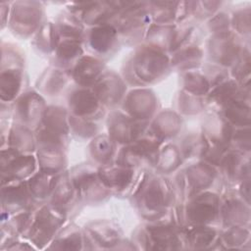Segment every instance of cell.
Segmentation results:
<instances>
[{"label":"cell","mask_w":251,"mask_h":251,"mask_svg":"<svg viewBox=\"0 0 251 251\" xmlns=\"http://www.w3.org/2000/svg\"><path fill=\"white\" fill-rule=\"evenodd\" d=\"M54 25L60 38L76 39L82 41L85 32L84 25L70 11L67 10L60 13L55 20Z\"/></svg>","instance_id":"obj_38"},{"label":"cell","mask_w":251,"mask_h":251,"mask_svg":"<svg viewBox=\"0 0 251 251\" xmlns=\"http://www.w3.org/2000/svg\"><path fill=\"white\" fill-rule=\"evenodd\" d=\"M59 39L60 37L56 31L54 23L47 22L42 24L36 31L32 45L34 49L42 55H53Z\"/></svg>","instance_id":"obj_41"},{"label":"cell","mask_w":251,"mask_h":251,"mask_svg":"<svg viewBox=\"0 0 251 251\" xmlns=\"http://www.w3.org/2000/svg\"><path fill=\"white\" fill-rule=\"evenodd\" d=\"M78 199L70 174L63 171L52 177L50 203L67 212L75 199Z\"/></svg>","instance_id":"obj_28"},{"label":"cell","mask_w":251,"mask_h":251,"mask_svg":"<svg viewBox=\"0 0 251 251\" xmlns=\"http://www.w3.org/2000/svg\"><path fill=\"white\" fill-rule=\"evenodd\" d=\"M182 241L192 249H205L217 239V230L210 225L185 224L180 227Z\"/></svg>","instance_id":"obj_30"},{"label":"cell","mask_w":251,"mask_h":251,"mask_svg":"<svg viewBox=\"0 0 251 251\" xmlns=\"http://www.w3.org/2000/svg\"><path fill=\"white\" fill-rule=\"evenodd\" d=\"M110 24L116 28L120 40L128 45L139 43L152 24L148 2L123 1Z\"/></svg>","instance_id":"obj_3"},{"label":"cell","mask_w":251,"mask_h":251,"mask_svg":"<svg viewBox=\"0 0 251 251\" xmlns=\"http://www.w3.org/2000/svg\"><path fill=\"white\" fill-rule=\"evenodd\" d=\"M220 220L226 226H246L250 220L249 203L238 191L228 190L220 197Z\"/></svg>","instance_id":"obj_20"},{"label":"cell","mask_w":251,"mask_h":251,"mask_svg":"<svg viewBox=\"0 0 251 251\" xmlns=\"http://www.w3.org/2000/svg\"><path fill=\"white\" fill-rule=\"evenodd\" d=\"M105 72L103 60L91 55H83L69 71L71 78L78 86L91 87Z\"/></svg>","instance_id":"obj_26"},{"label":"cell","mask_w":251,"mask_h":251,"mask_svg":"<svg viewBox=\"0 0 251 251\" xmlns=\"http://www.w3.org/2000/svg\"><path fill=\"white\" fill-rule=\"evenodd\" d=\"M235 127L220 113L213 112L205 117L202 125V134L214 146L228 150Z\"/></svg>","instance_id":"obj_21"},{"label":"cell","mask_w":251,"mask_h":251,"mask_svg":"<svg viewBox=\"0 0 251 251\" xmlns=\"http://www.w3.org/2000/svg\"><path fill=\"white\" fill-rule=\"evenodd\" d=\"M43 7L37 1H17L11 6L8 25L11 31L22 38H27L41 26Z\"/></svg>","instance_id":"obj_9"},{"label":"cell","mask_w":251,"mask_h":251,"mask_svg":"<svg viewBox=\"0 0 251 251\" xmlns=\"http://www.w3.org/2000/svg\"><path fill=\"white\" fill-rule=\"evenodd\" d=\"M176 200L174 185L169 179L144 174L132 190V202L138 213L148 221L166 216L168 207Z\"/></svg>","instance_id":"obj_1"},{"label":"cell","mask_w":251,"mask_h":251,"mask_svg":"<svg viewBox=\"0 0 251 251\" xmlns=\"http://www.w3.org/2000/svg\"><path fill=\"white\" fill-rule=\"evenodd\" d=\"M217 176L216 168L201 161L188 166L176 176V186L181 197H188L207 190Z\"/></svg>","instance_id":"obj_10"},{"label":"cell","mask_w":251,"mask_h":251,"mask_svg":"<svg viewBox=\"0 0 251 251\" xmlns=\"http://www.w3.org/2000/svg\"><path fill=\"white\" fill-rule=\"evenodd\" d=\"M157 97L148 88H135L125 95L123 111L137 121H148L157 110Z\"/></svg>","instance_id":"obj_19"},{"label":"cell","mask_w":251,"mask_h":251,"mask_svg":"<svg viewBox=\"0 0 251 251\" xmlns=\"http://www.w3.org/2000/svg\"><path fill=\"white\" fill-rule=\"evenodd\" d=\"M46 107L45 100L38 92L27 90L16 98L12 113L16 124L36 129L41 125Z\"/></svg>","instance_id":"obj_13"},{"label":"cell","mask_w":251,"mask_h":251,"mask_svg":"<svg viewBox=\"0 0 251 251\" xmlns=\"http://www.w3.org/2000/svg\"><path fill=\"white\" fill-rule=\"evenodd\" d=\"M40 126L50 133L67 139L71 131L68 111L60 106H47Z\"/></svg>","instance_id":"obj_33"},{"label":"cell","mask_w":251,"mask_h":251,"mask_svg":"<svg viewBox=\"0 0 251 251\" xmlns=\"http://www.w3.org/2000/svg\"><path fill=\"white\" fill-rule=\"evenodd\" d=\"M7 146L21 153L31 154L36 149L35 135L30 128L15 124L7 131Z\"/></svg>","instance_id":"obj_36"},{"label":"cell","mask_w":251,"mask_h":251,"mask_svg":"<svg viewBox=\"0 0 251 251\" xmlns=\"http://www.w3.org/2000/svg\"><path fill=\"white\" fill-rule=\"evenodd\" d=\"M120 37L111 24L90 26L85 29L82 45L91 56L99 59L114 55L120 46Z\"/></svg>","instance_id":"obj_11"},{"label":"cell","mask_w":251,"mask_h":251,"mask_svg":"<svg viewBox=\"0 0 251 251\" xmlns=\"http://www.w3.org/2000/svg\"><path fill=\"white\" fill-rule=\"evenodd\" d=\"M203 75L207 78L211 88L215 87L216 85L222 83L226 79H227L228 73L226 68L219 66V65H207L204 68Z\"/></svg>","instance_id":"obj_55"},{"label":"cell","mask_w":251,"mask_h":251,"mask_svg":"<svg viewBox=\"0 0 251 251\" xmlns=\"http://www.w3.org/2000/svg\"><path fill=\"white\" fill-rule=\"evenodd\" d=\"M85 241L84 233L75 224H70L61 228L52 240L49 249L79 250Z\"/></svg>","instance_id":"obj_37"},{"label":"cell","mask_w":251,"mask_h":251,"mask_svg":"<svg viewBox=\"0 0 251 251\" xmlns=\"http://www.w3.org/2000/svg\"><path fill=\"white\" fill-rule=\"evenodd\" d=\"M69 125L71 131L80 139L93 138L98 134L99 126L94 121L79 118L70 114Z\"/></svg>","instance_id":"obj_47"},{"label":"cell","mask_w":251,"mask_h":251,"mask_svg":"<svg viewBox=\"0 0 251 251\" xmlns=\"http://www.w3.org/2000/svg\"><path fill=\"white\" fill-rule=\"evenodd\" d=\"M33 214L34 213H32L31 210L22 211L14 214V216L6 222L7 228L5 229L4 227H2V230L7 232V234L12 237L22 234L25 231L26 232L32 223Z\"/></svg>","instance_id":"obj_48"},{"label":"cell","mask_w":251,"mask_h":251,"mask_svg":"<svg viewBox=\"0 0 251 251\" xmlns=\"http://www.w3.org/2000/svg\"><path fill=\"white\" fill-rule=\"evenodd\" d=\"M135 170L118 163H108L98 168V176L104 185L116 193H125L130 190L134 182Z\"/></svg>","instance_id":"obj_23"},{"label":"cell","mask_w":251,"mask_h":251,"mask_svg":"<svg viewBox=\"0 0 251 251\" xmlns=\"http://www.w3.org/2000/svg\"><path fill=\"white\" fill-rule=\"evenodd\" d=\"M177 217L180 226V219L185 224L212 225L220 220V196L208 190L197 193L188 198L185 206L180 207Z\"/></svg>","instance_id":"obj_8"},{"label":"cell","mask_w":251,"mask_h":251,"mask_svg":"<svg viewBox=\"0 0 251 251\" xmlns=\"http://www.w3.org/2000/svg\"><path fill=\"white\" fill-rule=\"evenodd\" d=\"M24 59L17 49L10 44H2V60L0 74V96L2 102L15 100L23 84Z\"/></svg>","instance_id":"obj_7"},{"label":"cell","mask_w":251,"mask_h":251,"mask_svg":"<svg viewBox=\"0 0 251 251\" xmlns=\"http://www.w3.org/2000/svg\"><path fill=\"white\" fill-rule=\"evenodd\" d=\"M177 108L182 114L194 115L203 110L204 103L201 97L190 94L184 90H180L178 93Z\"/></svg>","instance_id":"obj_51"},{"label":"cell","mask_w":251,"mask_h":251,"mask_svg":"<svg viewBox=\"0 0 251 251\" xmlns=\"http://www.w3.org/2000/svg\"><path fill=\"white\" fill-rule=\"evenodd\" d=\"M10 244H11V245H8V246H7L8 249H18L19 247H18L17 245H18V244H21V242L12 241ZM20 249H32V247H31V246H28L27 243H25V244L23 243L22 246H20Z\"/></svg>","instance_id":"obj_58"},{"label":"cell","mask_w":251,"mask_h":251,"mask_svg":"<svg viewBox=\"0 0 251 251\" xmlns=\"http://www.w3.org/2000/svg\"><path fill=\"white\" fill-rule=\"evenodd\" d=\"M249 228L245 226H228L220 238L221 244L225 248H236L244 244L249 239Z\"/></svg>","instance_id":"obj_49"},{"label":"cell","mask_w":251,"mask_h":251,"mask_svg":"<svg viewBox=\"0 0 251 251\" xmlns=\"http://www.w3.org/2000/svg\"><path fill=\"white\" fill-rule=\"evenodd\" d=\"M219 168L223 178L227 183H239L243 179L250 177L249 153L228 149L225 153Z\"/></svg>","instance_id":"obj_24"},{"label":"cell","mask_w":251,"mask_h":251,"mask_svg":"<svg viewBox=\"0 0 251 251\" xmlns=\"http://www.w3.org/2000/svg\"><path fill=\"white\" fill-rule=\"evenodd\" d=\"M36 158L7 147L1 150V184L13 180H25L36 170Z\"/></svg>","instance_id":"obj_12"},{"label":"cell","mask_w":251,"mask_h":251,"mask_svg":"<svg viewBox=\"0 0 251 251\" xmlns=\"http://www.w3.org/2000/svg\"><path fill=\"white\" fill-rule=\"evenodd\" d=\"M250 71H251V58H250V50L248 46H244L240 55L231 66V75L233 79L238 81L239 83L250 79Z\"/></svg>","instance_id":"obj_50"},{"label":"cell","mask_w":251,"mask_h":251,"mask_svg":"<svg viewBox=\"0 0 251 251\" xmlns=\"http://www.w3.org/2000/svg\"><path fill=\"white\" fill-rule=\"evenodd\" d=\"M208 145L209 142L202 133L190 134L183 139L179 151L182 159H201Z\"/></svg>","instance_id":"obj_46"},{"label":"cell","mask_w":251,"mask_h":251,"mask_svg":"<svg viewBox=\"0 0 251 251\" xmlns=\"http://www.w3.org/2000/svg\"><path fill=\"white\" fill-rule=\"evenodd\" d=\"M244 45L238 34L228 30L223 33L212 34L207 42L210 59L224 68L231 67L240 55Z\"/></svg>","instance_id":"obj_15"},{"label":"cell","mask_w":251,"mask_h":251,"mask_svg":"<svg viewBox=\"0 0 251 251\" xmlns=\"http://www.w3.org/2000/svg\"><path fill=\"white\" fill-rule=\"evenodd\" d=\"M203 51L200 47L193 44H184L176 49L170 58L171 68L183 73L194 71L201 65Z\"/></svg>","instance_id":"obj_34"},{"label":"cell","mask_w":251,"mask_h":251,"mask_svg":"<svg viewBox=\"0 0 251 251\" xmlns=\"http://www.w3.org/2000/svg\"><path fill=\"white\" fill-rule=\"evenodd\" d=\"M137 239L142 243L144 249L173 250L181 248L182 237L180 226L176 221H165L159 219L151 221L138 231Z\"/></svg>","instance_id":"obj_4"},{"label":"cell","mask_w":251,"mask_h":251,"mask_svg":"<svg viewBox=\"0 0 251 251\" xmlns=\"http://www.w3.org/2000/svg\"><path fill=\"white\" fill-rule=\"evenodd\" d=\"M10 4L12 3H7V2H1L0 4V8H1V23H2V27H4V25L6 24H8L9 21V17H10V12H11V7Z\"/></svg>","instance_id":"obj_57"},{"label":"cell","mask_w":251,"mask_h":251,"mask_svg":"<svg viewBox=\"0 0 251 251\" xmlns=\"http://www.w3.org/2000/svg\"><path fill=\"white\" fill-rule=\"evenodd\" d=\"M208 28L213 34L230 30V17L225 12L216 13L210 18L208 22Z\"/></svg>","instance_id":"obj_56"},{"label":"cell","mask_w":251,"mask_h":251,"mask_svg":"<svg viewBox=\"0 0 251 251\" xmlns=\"http://www.w3.org/2000/svg\"><path fill=\"white\" fill-rule=\"evenodd\" d=\"M77 198L88 204L106 200L111 191L104 185L98 176V168L91 164L76 165L69 172Z\"/></svg>","instance_id":"obj_6"},{"label":"cell","mask_w":251,"mask_h":251,"mask_svg":"<svg viewBox=\"0 0 251 251\" xmlns=\"http://www.w3.org/2000/svg\"><path fill=\"white\" fill-rule=\"evenodd\" d=\"M179 148L173 144H167L159 151L155 167L162 174H169L176 171L182 162Z\"/></svg>","instance_id":"obj_43"},{"label":"cell","mask_w":251,"mask_h":251,"mask_svg":"<svg viewBox=\"0 0 251 251\" xmlns=\"http://www.w3.org/2000/svg\"><path fill=\"white\" fill-rule=\"evenodd\" d=\"M182 90L201 97L210 92L211 86L205 75L196 71L184 72L181 75Z\"/></svg>","instance_id":"obj_44"},{"label":"cell","mask_w":251,"mask_h":251,"mask_svg":"<svg viewBox=\"0 0 251 251\" xmlns=\"http://www.w3.org/2000/svg\"><path fill=\"white\" fill-rule=\"evenodd\" d=\"M116 144L108 134H97L88 145L89 154L99 165L108 164L116 155Z\"/></svg>","instance_id":"obj_40"},{"label":"cell","mask_w":251,"mask_h":251,"mask_svg":"<svg viewBox=\"0 0 251 251\" xmlns=\"http://www.w3.org/2000/svg\"><path fill=\"white\" fill-rule=\"evenodd\" d=\"M70 113L74 116L95 121L104 116V106L91 87L77 86L68 95Z\"/></svg>","instance_id":"obj_17"},{"label":"cell","mask_w":251,"mask_h":251,"mask_svg":"<svg viewBox=\"0 0 251 251\" xmlns=\"http://www.w3.org/2000/svg\"><path fill=\"white\" fill-rule=\"evenodd\" d=\"M250 7H243L233 12L230 18V26L233 27L236 34L249 35L250 33Z\"/></svg>","instance_id":"obj_52"},{"label":"cell","mask_w":251,"mask_h":251,"mask_svg":"<svg viewBox=\"0 0 251 251\" xmlns=\"http://www.w3.org/2000/svg\"><path fill=\"white\" fill-rule=\"evenodd\" d=\"M220 113L235 127L249 126L251 123L250 100L244 98H237L225 107L222 108Z\"/></svg>","instance_id":"obj_39"},{"label":"cell","mask_w":251,"mask_h":251,"mask_svg":"<svg viewBox=\"0 0 251 251\" xmlns=\"http://www.w3.org/2000/svg\"><path fill=\"white\" fill-rule=\"evenodd\" d=\"M34 201L26 180H13L2 184V212L6 213L8 216L9 214L32 210Z\"/></svg>","instance_id":"obj_18"},{"label":"cell","mask_w":251,"mask_h":251,"mask_svg":"<svg viewBox=\"0 0 251 251\" xmlns=\"http://www.w3.org/2000/svg\"><path fill=\"white\" fill-rule=\"evenodd\" d=\"M237 98L250 100V79L240 83L233 78L226 79L210 90L207 102L222 110L227 103Z\"/></svg>","instance_id":"obj_25"},{"label":"cell","mask_w":251,"mask_h":251,"mask_svg":"<svg viewBox=\"0 0 251 251\" xmlns=\"http://www.w3.org/2000/svg\"><path fill=\"white\" fill-rule=\"evenodd\" d=\"M166 52L142 44L137 47L125 65L126 80L137 86H145L163 79L171 70Z\"/></svg>","instance_id":"obj_2"},{"label":"cell","mask_w":251,"mask_h":251,"mask_svg":"<svg viewBox=\"0 0 251 251\" xmlns=\"http://www.w3.org/2000/svg\"><path fill=\"white\" fill-rule=\"evenodd\" d=\"M176 24H154L152 23L145 34L144 43L158 50L171 51L174 41Z\"/></svg>","instance_id":"obj_35"},{"label":"cell","mask_w":251,"mask_h":251,"mask_svg":"<svg viewBox=\"0 0 251 251\" xmlns=\"http://www.w3.org/2000/svg\"><path fill=\"white\" fill-rule=\"evenodd\" d=\"M181 128V119L172 111L165 110L160 112L154 120L149 123V131L160 141H165L176 136Z\"/></svg>","instance_id":"obj_31"},{"label":"cell","mask_w":251,"mask_h":251,"mask_svg":"<svg viewBox=\"0 0 251 251\" xmlns=\"http://www.w3.org/2000/svg\"><path fill=\"white\" fill-rule=\"evenodd\" d=\"M67 10L89 26L110 24L119 11L118 1L71 2Z\"/></svg>","instance_id":"obj_16"},{"label":"cell","mask_w":251,"mask_h":251,"mask_svg":"<svg viewBox=\"0 0 251 251\" xmlns=\"http://www.w3.org/2000/svg\"><path fill=\"white\" fill-rule=\"evenodd\" d=\"M85 237L104 248H114L121 243V228L108 220H99L85 226Z\"/></svg>","instance_id":"obj_27"},{"label":"cell","mask_w":251,"mask_h":251,"mask_svg":"<svg viewBox=\"0 0 251 251\" xmlns=\"http://www.w3.org/2000/svg\"><path fill=\"white\" fill-rule=\"evenodd\" d=\"M66 211L51 203L42 205L33 214V220L26 231V236L38 248L44 247L53 240L61 229L66 220Z\"/></svg>","instance_id":"obj_5"},{"label":"cell","mask_w":251,"mask_h":251,"mask_svg":"<svg viewBox=\"0 0 251 251\" xmlns=\"http://www.w3.org/2000/svg\"><path fill=\"white\" fill-rule=\"evenodd\" d=\"M84 48L81 40L60 38L53 53L55 67L70 71L74 65L83 56Z\"/></svg>","instance_id":"obj_29"},{"label":"cell","mask_w":251,"mask_h":251,"mask_svg":"<svg viewBox=\"0 0 251 251\" xmlns=\"http://www.w3.org/2000/svg\"><path fill=\"white\" fill-rule=\"evenodd\" d=\"M70 77L68 71L58 67H49L38 77L36 88L47 96H57L63 91Z\"/></svg>","instance_id":"obj_32"},{"label":"cell","mask_w":251,"mask_h":251,"mask_svg":"<svg viewBox=\"0 0 251 251\" xmlns=\"http://www.w3.org/2000/svg\"><path fill=\"white\" fill-rule=\"evenodd\" d=\"M91 89L103 106H115L124 99L126 86L118 74L105 71Z\"/></svg>","instance_id":"obj_22"},{"label":"cell","mask_w":251,"mask_h":251,"mask_svg":"<svg viewBox=\"0 0 251 251\" xmlns=\"http://www.w3.org/2000/svg\"><path fill=\"white\" fill-rule=\"evenodd\" d=\"M108 135L118 144L126 145L142 134L149 127L148 121H137L124 111H112L107 118Z\"/></svg>","instance_id":"obj_14"},{"label":"cell","mask_w":251,"mask_h":251,"mask_svg":"<svg viewBox=\"0 0 251 251\" xmlns=\"http://www.w3.org/2000/svg\"><path fill=\"white\" fill-rule=\"evenodd\" d=\"M52 177L53 176L39 171L27 178L26 183L34 200L40 201L50 197Z\"/></svg>","instance_id":"obj_45"},{"label":"cell","mask_w":251,"mask_h":251,"mask_svg":"<svg viewBox=\"0 0 251 251\" xmlns=\"http://www.w3.org/2000/svg\"><path fill=\"white\" fill-rule=\"evenodd\" d=\"M177 1H150L149 14L154 24H175Z\"/></svg>","instance_id":"obj_42"},{"label":"cell","mask_w":251,"mask_h":251,"mask_svg":"<svg viewBox=\"0 0 251 251\" xmlns=\"http://www.w3.org/2000/svg\"><path fill=\"white\" fill-rule=\"evenodd\" d=\"M222 5L219 1H189L190 15H193L198 20L211 18L215 15Z\"/></svg>","instance_id":"obj_53"},{"label":"cell","mask_w":251,"mask_h":251,"mask_svg":"<svg viewBox=\"0 0 251 251\" xmlns=\"http://www.w3.org/2000/svg\"><path fill=\"white\" fill-rule=\"evenodd\" d=\"M251 148L250 126L235 128L231 137L229 149L242 153H249Z\"/></svg>","instance_id":"obj_54"}]
</instances>
